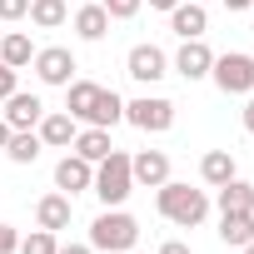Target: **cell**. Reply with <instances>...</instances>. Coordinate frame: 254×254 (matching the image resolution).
<instances>
[{
  "label": "cell",
  "mask_w": 254,
  "mask_h": 254,
  "mask_svg": "<svg viewBox=\"0 0 254 254\" xmlns=\"http://www.w3.org/2000/svg\"><path fill=\"white\" fill-rule=\"evenodd\" d=\"M0 60H5L10 70H25V65L35 60L30 35H25V30H5V35H0Z\"/></svg>",
  "instance_id": "d6986e66"
},
{
  "label": "cell",
  "mask_w": 254,
  "mask_h": 254,
  "mask_svg": "<svg viewBox=\"0 0 254 254\" xmlns=\"http://www.w3.org/2000/svg\"><path fill=\"white\" fill-rule=\"evenodd\" d=\"M209 80H214L224 95H249V90H254V55H239V50H229V55H214V65H209Z\"/></svg>",
  "instance_id": "277c9868"
},
{
  "label": "cell",
  "mask_w": 254,
  "mask_h": 254,
  "mask_svg": "<svg viewBox=\"0 0 254 254\" xmlns=\"http://www.w3.org/2000/svg\"><path fill=\"white\" fill-rule=\"evenodd\" d=\"M130 175H135V185L160 190L170 180V155L165 150H140V155H130Z\"/></svg>",
  "instance_id": "30bf717a"
},
{
  "label": "cell",
  "mask_w": 254,
  "mask_h": 254,
  "mask_svg": "<svg viewBox=\"0 0 254 254\" xmlns=\"http://www.w3.org/2000/svg\"><path fill=\"white\" fill-rule=\"evenodd\" d=\"M15 75H20V70H10L5 60H0V100H10V95H15Z\"/></svg>",
  "instance_id": "83f0119b"
},
{
  "label": "cell",
  "mask_w": 254,
  "mask_h": 254,
  "mask_svg": "<svg viewBox=\"0 0 254 254\" xmlns=\"http://www.w3.org/2000/svg\"><path fill=\"white\" fill-rule=\"evenodd\" d=\"M170 30H175L180 40H204V30H209L204 5H199V0H180V5L170 10Z\"/></svg>",
  "instance_id": "8fae6325"
},
{
  "label": "cell",
  "mask_w": 254,
  "mask_h": 254,
  "mask_svg": "<svg viewBox=\"0 0 254 254\" xmlns=\"http://www.w3.org/2000/svg\"><path fill=\"white\" fill-rule=\"evenodd\" d=\"M239 170H234V155L229 150H209L204 160H199V180L209 185V190H219V185H229Z\"/></svg>",
  "instance_id": "e0dca14e"
},
{
  "label": "cell",
  "mask_w": 254,
  "mask_h": 254,
  "mask_svg": "<svg viewBox=\"0 0 254 254\" xmlns=\"http://www.w3.org/2000/svg\"><path fill=\"white\" fill-rule=\"evenodd\" d=\"M100 5L110 10V20H130V15H140L145 0H100Z\"/></svg>",
  "instance_id": "484cf974"
},
{
  "label": "cell",
  "mask_w": 254,
  "mask_h": 254,
  "mask_svg": "<svg viewBox=\"0 0 254 254\" xmlns=\"http://www.w3.org/2000/svg\"><path fill=\"white\" fill-rule=\"evenodd\" d=\"M35 135H40V145H50V150H70L75 135H80V120H75L70 110H45L40 125H35Z\"/></svg>",
  "instance_id": "ba28073f"
},
{
  "label": "cell",
  "mask_w": 254,
  "mask_h": 254,
  "mask_svg": "<svg viewBox=\"0 0 254 254\" xmlns=\"http://www.w3.org/2000/svg\"><path fill=\"white\" fill-rule=\"evenodd\" d=\"M40 150H45V145H40V135H35V130H10L5 155H10L15 165H35V160H40Z\"/></svg>",
  "instance_id": "603a6c76"
},
{
  "label": "cell",
  "mask_w": 254,
  "mask_h": 254,
  "mask_svg": "<svg viewBox=\"0 0 254 254\" xmlns=\"http://www.w3.org/2000/svg\"><path fill=\"white\" fill-rule=\"evenodd\" d=\"M70 214H75V204H70V194H60V190L35 199V224L50 229V234H55V229H70Z\"/></svg>",
  "instance_id": "5bb4252c"
},
{
  "label": "cell",
  "mask_w": 254,
  "mask_h": 254,
  "mask_svg": "<svg viewBox=\"0 0 254 254\" xmlns=\"http://www.w3.org/2000/svg\"><path fill=\"white\" fill-rule=\"evenodd\" d=\"M105 30H110V10L100 5V0L75 10V35H80V40H105Z\"/></svg>",
  "instance_id": "ffe728a7"
},
{
  "label": "cell",
  "mask_w": 254,
  "mask_h": 254,
  "mask_svg": "<svg viewBox=\"0 0 254 254\" xmlns=\"http://www.w3.org/2000/svg\"><path fill=\"white\" fill-rule=\"evenodd\" d=\"M80 160H90V165H100L110 150H115V140H110V130H100V125H90V130H80L75 135V145H70Z\"/></svg>",
  "instance_id": "2e32d148"
},
{
  "label": "cell",
  "mask_w": 254,
  "mask_h": 254,
  "mask_svg": "<svg viewBox=\"0 0 254 254\" xmlns=\"http://www.w3.org/2000/svg\"><path fill=\"white\" fill-rule=\"evenodd\" d=\"M160 254H194V249H190L185 239H165V244H160Z\"/></svg>",
  "instance_id": "f546056e"
},
{
  "label": "cell",
  "mask_w": 254,
  "mask_h": 254,
  "mask_svg": "<svg viewBox=\"0 0 254 254\" xmlns=\"http://www.w3.org/2000/svg\"><path fill=\"white\" fill-rule=\"evenodd\" d=\"M30 65H35V80H40V85H70L75 70H80L75 55H70L65 45H45V50H35Z\"/></svg>",
  "instance_id": "52a82bcc"
},
{
  "label": "cell",
  "mask_w": 254,
  "mask_h": 254,
  "mask_svg": "<svg viewBox=\"0 0 254 254\" xmlns=\"http://www.w3.org/2000/svg\"><path fill=\"white\" fill-rule=\"evenodd\" d=\"M120 120H125V100H120L115 90H105V85H100V100H95V115H90V125H100V130H115Z\"/></svg>",
  "instance_id": "7402d4cb"
},
{
  "label": "cell",
  "mask_w": 254,
  "mask_h": 254,
  "mask_svg": "<svg viewBox=\"0 0 254 254\" xmlns=\"http://www.w3.org/2000/svg\"><path fill=\"white\" fill-rule=\"evenodd\" d=\"M30 15V0H0V25L5 20H25Z\"/></svg>",
  "instance_id": "4316f807"
},
{
  "label": "cell",
  "mask_w": 254,
  "mask_h": 254,
  "mask_svg": "<svg viewBox=\"0 0 254 254\" xmlns=\"http://www.w3.org/2000/svg\"><path fill=\"white\" fill-rule=\"evenodd\" d=\"M224 5H229V10H249V5H254V0H224Z\"/></svg>",
  "instance_id": "836d02e7"
},
{
  "label": "cell",
  "mask_w": 254,
  "mask_h": 254,
  "mask_svg": "<svg viewBox=\"0 0 254 254\" xmlns=\"http://www.w3.org/2000/svg\"><path fill=\"white\" fill-rule=\"evenodd\" d=\"M40 115H45L40 95H25V90H15V95L5 100V115H0V120H5L10 130H35V125H40Z\"/></svg>",
  "instance_id": "7c38bea8"
},
{
  "label": "cell",
  "mask_w": 254,
  "mask_h": 254,
  "mask_svg": "<svg viewBox=\"0 0 254 254\" xmlns=\"http://www.w3.org/2000/svg\"><path fill=\"white\" fill-rule=\"evenodd\" d=\"M209 65H214V50H209L204 40H180L175 70H180L185 80H204V75H209Z\"/></svg>",
  "instance_id": "4fadbf2b"
},
{
  "label": "cell",
  "mask_w": 254,
  "mask_h": 254,
  "mask_svg": "<svg viewBox=\"0 0 254 254\" xmlns=\"http://www.w3.org/2000/svg\"><path fill=\"white\" fill-rule=\"evenodd\" d=\"M95 194H100V204L105 209H120L125 199L135 194V175H130V155L125 150H110L100 165H95V185H90Z\"/></svg>",
  "instance_id": "7a4b0ae2"
},
{
  "label": "cell",
  "mask_w": 254,
  "mask_h": 254,
  "mask_svg": "<svg viewBox=\"0 0 254 254\" xmlns=\"http://www.w3.org/2000/svg\"><path fill=\"white\" fill-rule=\"evenodd\" d=\"M239 120H244V130H249V135H254V100H249V105H244V115H239Z\"/></svg>",
  "instance_id": "1f68e13d"
},
{
  "label": "cell",
  "mask_w": 254,
  "mask_h": 254,
  "mask_svg": "<svg viewBox=\"0 0 254 254\" xmlns=\"http://www.w3.org/2000/svg\"><path fill=\"white\" fill-rule=\"evenodd\" d=\"M55 254H95V249H90V244H60Z\"/></svg>",
  "instance_id": "4dcf8cb0"
},
{
  "label": "cell",
  "mask_w": 254,
  "mask_h": 254,
  "mask_svg": "<svg viewBox=\"0 0 254 254\" xmlns=\"http://www.w3.org/2000/svg\"><path fill=\"white\" fill-rule=\"evenodd\" d=\"M90 185H95V165H90V160H80V155L70 150V155L55 165V190L75 199V194H85Z\"/></svg>",
  "instance_id": "9c48e42d"
},
{
  "label": "cell",
  "mask_w": 254,
  "mask_h": 254,
  "mask_svg": "<svg viewBox=\"0 0 254 254\" xmlns=\"http://www.w3.org/2000/svg\"><path fill=\"white\" fill-rule=\"evenodd\" d=\"M249 15H254V5H249Z\"/></svg>",
  "instance_id": "74e56055"
},
{
  "label": "cell",
  "mask_w": 254,
  "mask_h": 254,
  "mask_svg": "<svg viewBox=\"0 0 254 254\" xmlns=\"http://www.w3.org/2000/svg\"><path fill=\"white\" fill-rule=\"evenodd\" d=\"M239 254H254V239H249V244H244V249H239Z\"/></svg>",
  "instance_id": "d590c367"
},
{
  "label": "cell",
  "mask_w": 254,
  "mask_h": 254,
  "mask_svg": "<svg viewBox=\"0 0 254 254\" xmlns=\"http://www.w3.org/2000/svg\"><path fill=\"white\" fill-rule=\"evenodd\" d=\"M125 70H130V80H140V85H160L170 75V55L145 40V45H135L130 55H125Z\"/></svg>",
  "instance_id": "8992f818"
},
{
  "label": "cell",
  "mask_w": 254,
  "mask_h": 254,
  "mask_svg": "<svg viewBox=\"0 0 254 254\" xmlns=\"http://www.w3.org/2000/svg\"><path fill=\"white\" fill-rule=\"evenodd\" d=\"M219 239L234 244V249H244V244L254 239V214H249V209H229V214H219Z\"/></svg>",
  "instance_id": "ac0fdd59"
},
{
  "label": "cell",
  "mask_w": 254,
  "mask_h": 254,
  "mask_svg": "<svg viewBox=\"0 0 254 254\" xmlns=\"http://www.w3.org/2000/svg\"><path fill=\"white\" fill-rule=\"evenodd\" d=\"M15 244H20V229L15 224H0V254H15Z\"/></svg>",
  "instance_id": "f1b7e54d"
},
{
  "label": "cell",
  "mask_w": 254,
  "mask_h": 254,
  "mask_svg": "<svg viewBox=\"0 0 254 254\" xmlns=\"http://www.w3.org/2000/svg\"><path fill=\"white\" fill-rule=\"evenodd\" d=\"M125 120H130L135 130H145V135H165L175 125V105L165 95H140V100L125 105Z\"/></svg>",
  "instance_id": "5b68a950"
},
{
  "label": "cell",
  "mask_w": 254,
  "mask_h": 254,
  "mask_svg": "<svg viewBox=\"0 0 254 254\" xmlns=\"http://www.w3.org/2000/svg\"><path fill=\"white\" fill-rule=\"evenodd\" d=\"M155 209H160L170 224L194 229V224H204V219H209V194H204V190H190V185L165 180V185L155 190Z\"/></svg>",
  "instance_id": "6da1fadb"
},
{
  "label": "cell",
  "mask_w": 254,
  "mask_h": 254,
  "mask_svg": "<svg viewBox=\"0 0 254 254\" xmlns=\"http://www.w3.org/2000/svg\"><path fill=\"white\" fill-rule=\"evenodd\" d=\"M150 5H155V10H175V5H180V0H150Z\"/></svg>",
  "instance_id": "e575fe53"
},
{
  "label": "cell",
  "mask_w": 254,
  "mask_h": 254,
  "mask_svg": "<svg viewBox=\"0 0 254 254\" xmlns=\"http://www.w3.org/2000/svg\"><path fill=\"white\" fill-rule=\"evenodd\" d=\"M140 244V219L125 214V209H105L95 214L90 224V249H105V254H130Z\"/></svg>",
  "instance_id": "3957f363"
},
{
  "label": "cell",
  "mask_w": 254,
  "mask_h": 254,
  "mask_svg": "<svg viewBox=\"0 0 254 254\" xmlns=\"http://www.w3.org/2000/svg\"><path fill=\"white\" fill-rule=\"evenodd\" d=\"M130 254H135V249H130Z\"/></svg>",
  "instance_id": "ab89813d"
},
{
  "label": "cell",
  "mask_w": 254,
  "mask_h": 254,
  "mask_svg": "<svg viewBox=\"0 0 254 254\" xmlns=\"http://www.w3.org/2000/svg\"><path fill=\"white\" fill-rule=\"evenodd\" d=\"M95 100H100V85H95V80H70V85H65V110H70L75 120H85V125H90V115H95Z\"/></svg>",
  "instance_id": "9a60e30c"
},
{
  "label": "cell",
  "mask_w": 254,
  "mask_h": 254,
  "mask_svg": "<svg viewBox=\"0 0 254 254\" xmlns=\"http://www.w3.org/2000/svg\"><path fill=\"white\" fill-rule=\"evenodd\" d=\"M25 20L40 25V30H60L70 20V5H65V0H30V15Z\"/></svg>",
  "instance_id": "44dd1931"
},
{
  "label": "cell",
  "mask_w": 254,
  "mask_h": 254,
  "mask_svg": "<svg viewBox=\"0 0 254 254\" xmlns=\"http://www.w3.org/2000/svg\"><path fill=\"white\" fill-rule=\"evenodd\" d=\"M229 209H254V185H244L239 175L229 185H219V214H229Z\"/></svg>",
  "instance_id": "cb8c5ba5"
},
{
  "label": "cell",
  "mask_w": 254,
  "mask_h": 254,
  "mask_svg": "<svg viewBox=\"0 0 254 254\" xmlns=\"http://www.w3.org/2000/svg\"><path fill=\"white\" fill-rule=\"evenodd\" d=\"M249 214H254V209H249Z\"/></svg>",
  "instance_id": "60d3db41"
},
{
  "label": "cell",
  "mask_w": 254,
  "mask_h": 254,
  "mask_svg": "<svg viewBox=\"0 0 254 254\" xmlns=\"http://www.w3.org/2000/svg\"><path fill=\"white\" fill-rule=\"evenodd\" d=\"M199 5H209V0H199Z\"/></svg>",
  "instance_id": "8d00e7d4"
},
{
  "label": "cell",
  "mask_w": 254,
  "mask_h": 254,
  "mask_svg": "<svg viewBox=\"0 0 254 254\" xmlns=\"http://www.w3.org/2000/svg\"><path fill=\"white\" fill-rule=\"evenodd\" d=\"M55 249H60V239H55L50 229H40V224H35V229L15 244V254H55Z\"/></svg>",
  "instance_id": "d4e9b609"
},
{
  "label": "cell",
  "mask_w": 254,
  "mask_h": 254,
  "mask_svg": "<svg viewBox=\"0 0 254 254\" xmlns=\"http://www.w3.org/2000/svg\"><path fill=\"white\" fill-rule=\"evenodd\" d=\"M5 145H10V125L0 120V150H5Z\"/></svg>",
  "instance_id": "d6a6232c"
},
{
  "label": "cell",
  "mask_w": 254,
  "mask_h": 254,
  "mask_svg": "<svg viewBox=\"0 0 254 254\" xmlns=\"http://www.w3.org/2000/svg\"><path fill=\"white\" fill-rule=\"evenodd\" d=\"M0 35H5V30H0Z\"/></svg>",
  "instance_id": "f35d334b"
}]
</instances>
